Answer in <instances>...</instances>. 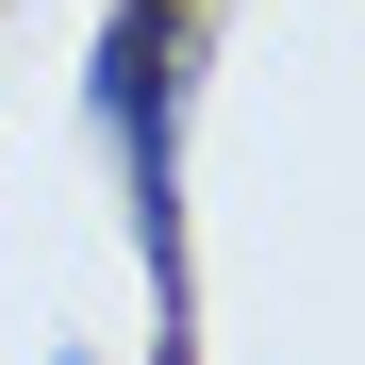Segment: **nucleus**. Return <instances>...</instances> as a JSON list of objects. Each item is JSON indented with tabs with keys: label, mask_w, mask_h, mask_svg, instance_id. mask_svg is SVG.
<instances>
[]
</instances>
